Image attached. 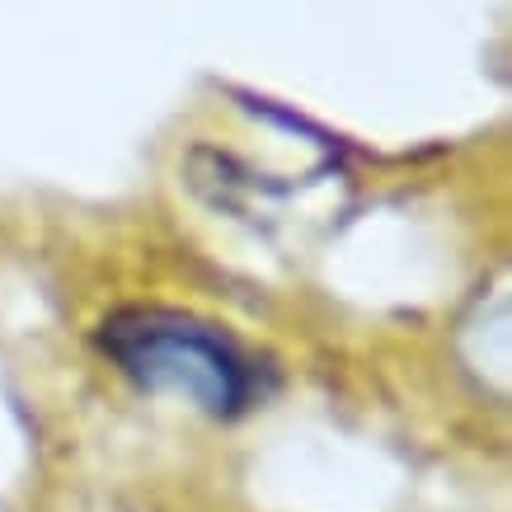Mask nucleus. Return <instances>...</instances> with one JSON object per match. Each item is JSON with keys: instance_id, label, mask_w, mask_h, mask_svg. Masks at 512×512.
Here are the masks:
<instances>
[{"instance_id": "obj_1", "label": "nucleus", "mask_w": 512, "mask_h": 512, "mask_svg": "<svg viewBox=\"0 0 512 512\" xmlns=\"http://www.w3.org/2000/svg\"><path fill=\"white\" fill-rule=\"evenodd\" d=\"M104 353L123 367L137 386L179 395L217 419L245 414L259 395V367L254 357L221 334L179 311H118L104 320Z\"/></svg>"}]
</instances>
